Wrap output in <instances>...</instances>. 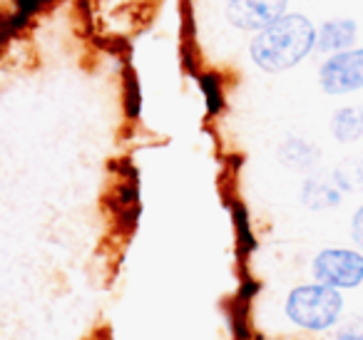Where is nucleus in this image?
<instances>
[{"mask_svg":"<svg viewBox=\"0 0 363 340\" xmlns=\"http://www.w3.org/2000/svg\"><path fill=\"white\" fill-rule=\"evenodd\" d=\"M331 135L341 144H351L363 137V105L341 107L331 117Z\"/></svg>","mask_w":363,"mask_h":340,"instance_id":"0eeeda50","label":"nucleus"},{"mask_svg":"<svg viewBox=\"0 0 363 340\" xmlns=\"http://www.w3.org/2000/svg\"><path fill=\"white\" fill-rule=\"evenodd\" d=\"M303 204L313 211H321V209H331L341 201V189L333 179H318V176H311L306 179L303 184Z\"/></svg>","mask_w":363,"mask_h":340,"instance_id":"1a4fd4ad","label":"nucleus"},{"mask_svg":"<svg viewBox=\"0 0 363 340\" xmlns=\"http://www.w3.org/2000/svg\"><path fill=\"white\" fill-rule=\"evenodd\" d=\"M313 278L331 288H356L363 283V254L353 249H323L313 259Z\"/></svg>","mask_w":363,"mask_h":340,"instance_id":"7ed1b4c3","label":"nucleus"},{"mask_svg":"<svg viewBox=\"0 0 363 340\" xmlns=\"http://www.w3.org/2000/svg\"><path fill=\"white\" fill-rule=\"evenodd\" d=\"M289 0H227V18L234 28L259 33L286 16Z\"/></svg>","mask_w":363,"mask_h":340,"instance_id":"39448f33","label":"nucleus"},{"mask_svg":"<svg viewBox=\"0 0 363 340\" xmlns=\"http://www.w3.org/2000/svg\"><path fill=\"white\" fill-rule=\"evenodd\" d=\"M333 181L338 184V189H356V186H363V157L356 162H348L341 169L333 171Z\"/></svg>","mask_w":363,"mask_h":340,"instance_id":"9d476101","label":"nucleus"},{"mask_svg":"<svg viewBox=\"0 0 363 340\" xmlns=\"http://www.w3.org/2000/svg\"><path fill=\"white\" fill-rule=\"evenodd\" d=\"M351 236H353V241L363 249V206L353 214V219H351Z\"/></svg>","mask_w":363,"mask_h":340,"instance_id":"9b49d317","label":"nucleus"},{"mask_svg":"<svg viewBox=\"0 0 363 340\" xmlns=\"http://www.w3.org/2000/svg\"><path fill=\"white\" fill-rule=\"evenodd\" d=\"M336 340H363V328L361 325H346L343 330H338Z\"/></svg>","mask_w":363,"mask_h":340,"instance_id":"f8f14e48","label":"nucleus"},{"mask_svg":"<svg viewBox=\"0 0 363 340\" xmlns=\"http://www.w3.org/2000/svg\"><path fill=\"white\" fill-rule=\"evenodd\" d=\"M356 35L358 26L353 18H333V21H326L316 30V50L331 52V55L351 50L353 42H356Z\"/></svg>","mask_w":363,"mask_h":340,"instance_id":"423d86ee","label":"nucleus"},{"mask_svg":"<svg viewBox=\"0 0 363 340\" xmlns=\"http://www.w3.org/2000/svg\"><path fill=\"white\" fill-rule=\"evenodd\" d=\"M279 159H281V164H286L289 169L308 171V169H313L318 162V147H313L311 142H306V140H298V137H289V140L279 147Z\"/></svg>","mask_w":363,"mask_h":340,"instance_id":"6e6552de","label":"nucleus"},{"mask_svg":"<svg viewBox=\"0 0 363 340\" xmlns=\"http://www.w3.org/2000/svg\"><path fill=\"white\" fill-rule=\"evenodd\" d=\"M318 85L326 95H351L363 90V50H343L318 67Z\"/></svg>","mask_w":363,"mask_h":340,"instance_id":"20e7f679","label":"nucleus"},{"mask_svg":"<svg viewBox=\"0 0 363 340\" xmlns=\"http://www.w3.org/2000/svg\"><path fill=\"white\" fill-rule=\"evenodd\" d=\"M284 313L296 328L323 333L333 328L343 313V295L341 290L323 283H303L289 290Z\"/></svg>","mask_w":363,"mask_h":340,"instance_id":"f03ea898","label":"nucleus"},{"mask_svg":"<svg viewBox=\"0 0 363 340\" xmlns=\"http://www.w3.org/2000/svg\"><path fill=\"white\" fill-rule=\"evenodd\" d=\"M313 47H316L313 23L306 16L291 13L259 30L257 38L249 42V55L259 70L277 75L296 67Z\"/></svg>","mask_w":363,"mask_h":340,"instance_id":"f257e3e1","label":"nucleus"}]
</instances>
